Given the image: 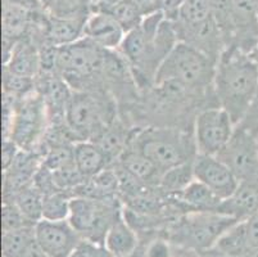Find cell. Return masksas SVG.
Returning <instances> with one entry per match:
<instances>
[{
	"label": "cell",
	"mask_w": 258,
	"mask_h": 257,
	"mask_svg": "<svg viewBox=\"0 0 258 257\" xmlns=\"http://www.w3.org/2000/svg\"><path fill=\"white\" fill-rule=\"evenodd\" d=\"M91 257H114V256L111 253V252L108 251L104 246H95V244H93Z\"/></svg>",
	"instance_id": "38"
},
{
	"label": "cell",
	"mask_w": 258,
	"mask_h": 257,
	"mask_svg": "<svg viewBox=\"0 0 258 257\" xmlns=\"http://www.w3.org/2000/svg\"><path fill=\"white\" fill-rule=\"evenodd\" d=\"M118 113L116 99L109 94L72 90L66 122L77 141L94 140Z\"/></svg>",
	"instance_id": "5"
},
{
	"label": "cell",
	"mask_w": 258,
	"mask_h": 257,
	"mask_svg": "<svg viewBox=\"0 0 258 257\" xmlns=\"http://www.w3.org/2000/svg\"><path fill=\"white\" fill-rule=\"evenodd\" d=\"M177 42L175 25L161 12L145 16L139 26L126 32L118 52L130 66L140 91L154 84L159 67Z\"/></svg>",
	"instance_id": "1"
},
{
	"label": "cell",
	"mask_w": 258,
	"mask_h": 257,
	"mask_svg": "<svg viewBox=\"0 0 258 257\" xmlns=\"http://www.w3.org/2000/svg\"><path fill=\"white\" fill-rule=\"evenodd\" d=\"M241 257H258V247H255V248H250L249 251L245 252Z\"/></svg>",
	"instance_id": "40"
},
{
	"label": "cell",
	"mask_w": 258,
	"mask_h": 257,
	"mask_svg": "<svg viewBox=\"0 0 258 257\" xmlns=\"http://www.w3.org/2000/svg\"><path fill=\"white\" fill-rule=\"evenodd\" d=\"M49 126L45 102L35 89L20 100L15 113L9 139L22 150L37 152Z\"/></svg>",
	"instance_id": "8"
},
{
	"label": "cell",
	"mask_w": 258,
	"mask_h": 257,
	"mask_svg": "<svg viewBox=\"0 0 258 257\" xmlns=\"http://www.w3.org/2000/svg\"><path fill=\"white\" fill-rule=\"evenodd\" d=\"M40 2H41V4H43L44 2H46V0H40Z\"/></svg>",
	"instance_id": "42"
},
{
	"label": "cell",
	"mask_w": 258,
	"mask_h": 257,
	"mask_svg": "<svg viewBox=\"0 0 258 257\" xmlns=\"http://www.w3.org/2000/svg\"><path fill=\"white\" fill-rule=\"evenodd\" d=\"M235 124L221 107H211L198 113L194 121V138L201 155L217 156L233 136Z\"/></svg>",
	"instance_id": "9"
},
{
	"label": "cell",
	"mask_w": 258,
	"mask_h": 257,
	"mask_svg": "<svg viewBox=\"0 0 258 257\" xmlns=\"http://www.w3.org/2000/svg\"><path fill=\"white\" fill-rule=\"evenodd\" d=\"M119 2H122V0H97V2H95V8H94V11H104V9H108L111 8V7L116 6Z\"/></svg>",
	"instance_id": "37"
},
{
	"label": "cell",
	"mask_w": 258,
	"mask_h": 257,
	"mask_svg": "<svg viewBox=\"0 0 258 257\" xmlns=\"http://www.w3.org/2000/svg\"><path fill=\"white\" fill-rule=\"evenodd\" d=\"M20 148L12 139H3V145H2V165H3V171L8 169L13 161L17 157Z\"/></svg>",
	"instance_id": "34"
},
{
	"label": "cell",
	"mask_w": 258,
	"mask_h": 257,
	"mask_svg": "<svg viewBox=\"0 0 258 257\" xmlns=\"http://www.w3.org/2000/svg\"><path fill=\"white\" fill-rule=\"evenodd\" d=\"M36 90L43 96L49 115V124L66 121V111L72 96V89L58 72L40 74Z\"/></svg>",
	"instance_id": "15"
},
{
	"label": "cell",
	"mask_w": 258,
	"mask_h": 257,
	"mask_svg": "<svg viewBox=\"0 0 258 257\" xmlns=\"http://www.w3.org/2000/svg\"><path fill=\"white\" fill-rule=\"evenodd\" d=\"M104 11L112 14L126 32L139 26L144 18V14L142 13L139 7L134 3V0H122L116 6L104 9Z\"/></svg>",
	"instance_id": "29"
},
{
	"label": "cell",
	"mask_w": 258,
	"mask_h": 257,
	"mask_svg": "<svg viewBox=\"0 0 258 257\" xmlns=\"http://www.w3.org/2000/svg\"><path fill=\"white\" fill-rule=\"evenodd\" d=\"M213 248L230 257H241L245 252L249 251L250 247L244 220L238 221L230 229H227L217 240Z\"/></svg>",
	"instance_id": "24"
},
{
	"label": "cell",
	"mask_w": 258,
	"mask_h": 257,
	"mask_svg": "<svg viewBox=\"0 0 258 257\" xmlns=\"http://www.w3.org/2000/svg\"><path fill=\"white\" fill-rule=\"evenodd\" d=\"M140 238L122 214L109 228L104 239V247L114 257H127L138 248Z\"/></svg>",
	"instance_id": "20"
},
{
	"label": "cell",
	"mask_w": 258,
	"mask_h": 257,
	"mask_svg": "<svg viewBox=\"0 0 258 257\" xmlns=\"http://www.w3.org/2000/svg\"><path fill=\"white\" fill-rule=\"evenodd\" d=\"M43 193L32 184L31 187L25 188L11 197H3V199H12L25 218L36 225L40 220H43Z\"/></svg>",
	"instance_id": "25"
},
{
	"label": "cell",
	"mask_w": 258,
	"mask_h": 257,
	"mask_svg": "<svg viewBox=\"0 0 258 257\" xmlns=\"http://www.w3.org/2000/svg\"><path fill=\"white\" fill-rule=\"evenodd\" d=\"M72 195L63 190H55L43 198V220H69Z\"/></svg>",
	"instance_id": "27"
},
{
	"label": "cell",
	"mask_w": 258,
	"mask_h": 257,
	"mask_svg": "<svg viewBox=\"0 0 258 257\" xmlns=\"http://www.w3.org/2000/svg\"><path fill=\"white\" fill-rule=\"evenodd\" d=\"M216 65L210 57L179 41L161 65L154 82L173 80L190 89L213 91Z\"/></svg>",
	"instance_id": "6"
},
{
	"label": "cell",
	"mask_w": 258,
	"mask_h": 257,
	"mask_svg": "<svg viewBox=\"0 0 258 257\" xmlns=\"http://www.w3.org/2000/svg\"><path fill=\"white\" fill-rule=\"evenodd\" d=\"M236 126L243 127V129H245V130L250 131L255 136H258V85L247 113L244 115L243 120Z\"/></svg>",
	"instance_id": "33"
},
{
	"label": "cell",
	"mask_w": 258,
	"mask_h": 257,
	"mask_svg": "<svg viewBox=\"0 0 258 257\" xmlns=\"http://www.w3.org/2000/svg\"><path fill=\"white\" fill-rule=\"evenodd\" d=\"M213 16V0H185L179 11L177 20L181 25H197Z\"/></svg>",
	"instance_id": "28"
},
{
	"label": "cell",
	"mask_w": 258,
	"mask_h": 257,
	"mask_svg": "<svg viewBox=\"0 0 258 257\" xmlns=\"http://www.w3.org/2000/svg\"><path fill=\"white\" fill-rule=\"evenodd\" d=\"M74 160L80 173L88 179L109 167L107 156L97 143L91 140L77 141L74 145Z\"/></svg>",
	"instance_id": "22"
},
{
	"label": "cell",
	"mask_w": 258,
	"mask_h": 257,
	"mask_svg": "<svg viewBox=\"0 0 258 257\" xmlns=\"http://www.w3.org/2000/svg\"><path fill=\"white\" fill-rule=\"evenodd\" d=\"M199 257H230V256H227V254L217 251L216 248H211V249H207V251H205V252H202V253L199 254Z\"/></svg>",
	"instance_id": "39"
},
{
	"label": "cell",
	"mask_w": 258,
	"mask_h": 257,
	"mask_svg": "<svg viewBox=\"0 0 258 257\" xmlns=\"http://www.w3.org/2000/svg\"><path fill=\"white\" fill-rule=\"evenodd\" d=\"M238 221L217 211H189L173 220L162 234L176 248L201 254L213 248L221 235Z\"/></svg>",
	"instance_id": "4"
},
{
	"label": "cell",
	"mask_w": 258,
	"mask_h": 257,
	"mask_svg": "<svg viewBox=\"0 0 258 257\" xmlns=\"http://www.w3.org/2000/svg\"><path fill=\"white\" fill-rule=\"evenodd\" d=\"M194 180L193 161L166 170L159 179L158 188L167 197L179 194Z\"/></svg>",
	"instance_id": "26"
},
{
	"label": "cell",
	"mask_w": 258,
	"mask_h": 257,
	"mask_svg": "<svg viewBox=\"0 0 258 257\" xmlns=\"http://www.w3.org/2000/svg\"><path fill=\"white\" fill-rule=\"evenodd\" d=\"M231 23V46L250 54L258 44V0H233Z\"/></svg>",
	"instance_id": "14"
},
{
	"label": "cell",
	"mask_w": 258,
	"mask_h": 257,
	"mask_svg": "<svg viewBox=\"0 0 258 257\" xmlns=\"http://www.w3.org/2000/svg\"><path fill=\"white\" fill-rule=\"evenodd\" d=\"M249 57L258 65V44H257V46H255V48H254V50H253L252 53L249 54Z\"/></svg>",
	"instance_id": "41"
},
{
	"label": "cell",
	"mask_w": 258,
	"mask_h": 257,
	"mask_svg": "<svg viewBox=\"0 0 258 257\" xmlns=\"http://www.w3.org/2000/svg\"><path fill=\"white\" fill-rule=\"evenodd\" d=\"M91 249H93V244L84 240L70 257H91Z\"/></svg>",
	"instance_id": "36"
},
{
	"label": "cell",
	"mask_w": 258,
	"mask_h": 257,
	"mask_svg": "<svg viewBox=\"0 0 258 257\" xmlns=\"http://www.w3.org/2000/svg\"><path fill=\"white\" fill-rule=\"evenodd\" d=\"M258 85V65L239 49L230 46L217 61L213 80L216 98L236 125L243 120Z\"/></svg>",
	"instance_id": "2"
},
{
	"label": "cell",
	"mask_w": 258,
	"mask_h": 257,
	"mask_svg": "<svg viewBox=\"0 0 258 257\" xmlns=\"http://www.w3.org/2000/svg\"><path fill=\"white\" fill-rule=\"evenodd\" d=\"M34 224L30 223L25 218L17 204L12 199H3L2 203V229L3 232H11L17 230L25 226H32Z\"/></svg>",
	"instance_id": "31"
},
{
	"label": "cell",
	"mask_w": 258,
	"mask_h": 257,
	"mask_svg": "<svg viewBox=\"0 0 258 257\" xmlns=\"http://www.w3.org/2000/svg\"><path fill=\"white\" fill-rule=\"evenodd\" d=\"M122 214L121 198L74 197L69 221L84 240L104 246L108 230Z\"/></svg>",
	"instance_id": "7"
},
{
	"label": "cell",
	"mask_w": 258,
	"mask_h": 257,
	"mask_svg": "<svg viewBox=\"0 0 258 257\" xmlns=\"http://www.w3.org/2000/svg\"><path fill=\"white\" fill-rule=\"evenodd\" d=\"M184 212L189 211H217L224 199L211 190L207 185L194 179L179 194L173 195Z\"/></svg>",
	"instance_id": "19"
},
{
	"label": "cell",
	"mask_w": 258,
	"mask_h": 257,
	"mask_svg": "<svg viewBox=\"0 0 258 257\" xmlns=\"http://www.w3.org/2000/svg\"><path fill=\"white\" fill-rule=\"evenodd\" d=\"M43 11H32L21 4L3 0V7H2L3 37L18 41L23 37L29 36L36 16Z\"/></svg>",
	"instance_id": "17"
},
{
	"label": "cell",
	"mask_w": 258,
	"mask_h": 257,
	"mask_svg": "<svg viewBox=\"0 0 258 257\" xmlns=\"http://www.w3.org/2000/svg\"><path fill=\"white\" fill-rule=\"evenodd\" d=\"M173 25L180 42L193 46L217 63L226 46L213 16L210 20L197 25H181L177 22H173Z\"/></svg>",
	"instance_id": "13"
},
{
	"label": "cell",
	"mask_w": 258,
	"mask_h": 257,
	"mask_svg": "<svg viewBox=\"0 0 258 257\" xmlns=\"http://www.w3.org/2000/svg\"><path fill=\"white\" fill-rule=\"evenodd\" d=\"M35 239L48 257H70L84 242L69 220H40L35 225Z\"/></svg>",
	"instance_id": "11"
},
{
	"label": "cell",
	"mask_w": 258,
	"mask_h": 257,
	"mask_svg": "<svg viewBox=\"0 0 258 257\" xmlns=\"http://www.w3.org/2000/svg\"><path fill=\"white\" fill-rule=\"evenodd\" d=\"M3 93L11 94L17 98H25L27 94L32 93L36 89V80L18 76L3 68Z\"/></svg>",
	"instance_id": "30"
},
{
	"label": "cell",
	"mask_w": 258,
	"mask_h": 257,
	"mask_svg": "<svg viewBox=\"0 0 258 257\" xmlns=\"http://www.w3.org/2000/svg\"><path fill=\"white\" fill-rule=\"evenodd\" d=\"M125 35L123 27L105 11L91 12L84 28V37L108 50H118Z\"/></svg>",
	"instance_id": "16"
},
{
	"label": "cell",
	"mask_w": 258,
	"mask_h": 257,
	"mask_svg": "<svg viewBox=\"0 0 258 257\" xmlns=\"http://www.w3.org/2000/svg\"><path fill=\"white\" fill-rule=\"evenodd\" d=\"M134 3L139 7V9L142 11V13L145 16H149V14H153L158 11V4L159 0H134Z\"/></svg>",
	"instance_id": "35"
},
{
	"label": "cell",
	"mask_w": 258,
	"mask_h": 257,
	"mask_svg": "<svg viewBox=\"0 0 258 257\" xmlns=\"http://www.w3.org/2000/svg\"><path fill=\"white\" fill-rule=\"evenodd\" d=\"M151 160L162 173L196 159L194 129L167 126L139 127L130 143Z\"/></svg>",
	"instance_id": "3"
},
{
	"label": "cell",
	"mask_w": 258,
	"mask_h": 257,
	"mask_svg": "<svg viewBox=\"0 0 258 257\" xmlns=\"http://www.w3.org/2000/svg\"><path fill=\"white\" fill-rule=\"evenodd\" d=\"M116 164L127 170L131 175L139 179L140 181L149 184V185H154V187H158L159 179L163 174L151 160L147 159L142 152H139L131 144L128 145L125 152L122 153Z\"/></svg>",
	"instance_id": "21"
},
{
	"label": "cell",
	"mask_w": 258,
	"mask_h": 257,
	"mask_svg": "<svg viewBox=\"0 0 258 257\" xmlns=\"http://www.w3.org/2000/svg\"><path fill=\"white\" fill-rule=\"evenodd\" d=\"M3 68L18 76L34 79L40 74V53L39 48L30 36L16 42L9 60L3 65Z\"/></svg>",
	"instance_id": "18"
},
{
	"label": "cell",
	"mask_w": 258,
	"mask_h": 257,
	"mask_svg": "<svg viewBox=\"0 0 258 257\" xmlns=\"http://www.w3.org/2000/svg\"><path fill=\"white\" fill-rule=\"evenodd\" d=\"M193 173L196 180L207 185L221 199L233 195L240 183L217 156L197 153L193 160Z\"/></svg>",
	"instance_id": "12"
},
{
	"label": "cell",
	"mask_w": 258,
	"mask_h": 257,
	"mask_svg": "<svg viewBox=\"0 0 258 257\" xmlns=\"http://www.w3.org/2000/svg\"><path fill=\"white\" fill-rule=\"evenodd\" d=\"M139 238L145 239V257H175L172 243L163 234Z\"/></svg>",
	"instance_id": "32"
},
{
	"label": "cell",
	"mask_w": 258,
	"mask_h": 257,
	"mask_svg": "<svg viewBox=\"0 0 258 257\" xmlns=\"http://www.w3.org/2000/svg\"><path fill=\"white\" fill-rule=\"evenodd\" d=\"M35 242V225L25 226L11 232H3L2 254L3 257H25Z\"/></svg>",
	"instance_id": "23"
},
{
	"label": "cell",
	"mask_w": 258,
	"mask_h": 257,
	"mask_svg": "<svg viewBox=\"0 0 258 257\" xmlns=\"http://www.w3.org/2000/svg\"><path fill=\"white\" fill-rule=\"evenodd\" d=\"M217 157L239 181L258 183V139L254 134L235 126L233 136Z\"/></svg>",
	"instance_id": "10"
}]
</instances>
